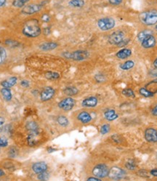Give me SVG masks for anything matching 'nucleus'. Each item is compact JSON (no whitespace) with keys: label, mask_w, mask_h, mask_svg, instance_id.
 <instances>
[{"label":"nucleus","mask_w":157,"mask_h":181,"mask_svg":"<svg viewBox=\"0 0 157 181\" xmlns=\"http://www.w3.org/2000/svg\"><path fill=\"white\" fill-rule=\"evenodd\" d=\"M7 58L6 50L3 47H0V65L2 64Z\"/></svg>","instance_id":"33"},{"label":"nucleus","mask_w":157,"mask_h":181,"mask_svg":"<svg viewBox=\"0 0 157 181\" xmlns=\"http://www.w3.org/2000/svg\"><path fill=\"white\" fill-rule=\"evenodd\" d=\"M141 45H142V47L144 48H146V49H149V48L154 47L156 45V39L153 35L150 36L147 38H145V39L141 42Z\"/></svg>","instance_id":"15"},{"label":"nucleus","mask_w":157,"mask_h":181,"mask_svg":"<svg viewBox=\"0 0 157 181\" xmlns=\"http://www.w3.org/2000/svg\"><path fill=\"white\" fill-rule=\"evenodd\" d=\"M22 32L26 37H31V38L39 37L42 33L39 21L37 19L28 20L24 23Z\"/></svg>","instance_id":"1"},{"label":"nucleus","mask_w":157,"mask_h":181,"mask_svg":"<svg viewBox=\"0 0 157 181\" xmlns=\"http://www.w3.org/2000/svg\"><path fill=\"white\" fill-rule=\"evenodd\" d=\"M116 22L114 19L110 17H106L101 18L98 21V26L101 31L106 32V31H109L115 26Z\"/></svg>","instance_id":"4"},{"label":"nucleus","mask_w":157,"mask_h":181,"mask_svg":"<svg viewBox=\"0 0 157 181\" xmlns=\"http://www.w3.org/2000/svg\"><path fill=\"white\" fill-rule=\"evenodd\" d=\"M8 145V140L5 137L0 138V147H6Z\"/></svg>","instance_id":"37"},{"label":"nucleus","mask_w":157,"mask_h":181,"mask_svg":"<svg viewBox=\"0 0 157 181\" xmlns=\"http://www.w3.org/2000/svg\"><path fill=\"white\" fill-rule=\"evenodd\" d=\"M55 90L52 87H46L40 94V98L42 101H48L52 98L55 95Z\"/></svg>","instance_id":"10"},{"label":"nucleus","mask_w":157,"mask_h":181,"mask_svg":"<svg viewBox=\"0 0 157 181\" xmlns=\"http://www.w3.org/2000/svg\"><path fill=\"white\" fill-rule=\"evenodd\" d=\"M140 20L146 26H153L157 23V11L151 10L143 12L140 15Z\"/></svg>","instance_id":"2"},{"label":"nucleus","mask_w":157,"mask_h":181,"mask_svg":"<svg viewBox=\"0 0 157 181\" xmlns=\"http://www.w3.org/2000/svg\"><path fill=\"white\" fill-rule=\"evenodd\" d=\"M64 93L66 95H67L68 96H72V95H75L78 93L79 90H77L76 87H66L65 89L63 90Z\"/></svg>","instance_id":"25"},{"label":"nucleus","mask_w":157,"mask_h":181,"mask_svg":"<svg viewBox=\"0 0 157 181\" xmlns=\"http://www.w3.org/2000/svg\"><path fill=\"white\" fill-rule=\"evenodd\" d=\"M17 77L12 76V77H10V79H7V80L2 81L1 85L3 87H5V88H11L17 83Z\"/></svg>","instance_id":"18"},{"label":"nucleus","mask_w":157,"mask_h":181,"mask_svg":"<svg viewBox=\"0 0 157 181\" xmlns=\"http://www.w3.org/2000/svg\"><path fill=\"white\" fill-rule=\"evenodd\" d=\"M145 138L149 143H156L157 130L152 127L148 128L145 132Z\"/></svg>","instance_id":"11"},{"label":"nucleus","mask_w":157,"mask_h":181,"mask_svg":"<svg viewBox=\"0 0 157 181\" xmlns=\"http://www.w3.org/2000/svg\"><path fill=\"white\" fill-rule=\"evenodd\" d=\"M124 39H125V34L121 31H117L110 35V37H108V42L110 45H118Z\"/></svg>","instance_id":"7"},{"label":"nucleus","mask_w":157,"mask_h":181,"mask_svg":"<svg viewBox=\"0 0 157 181\" xmlns=\"http://www.w3.org/2000/svg\"><path fill=\"white\" fill-rule=\"evenodd\" d=\"M62 56L67 59H71V60L74 61H81L86 60V59L89 58L90 53L89 52L85 51V50H77V51L72 52H66L63 53Z\"/></svg>","instance_id":"3"},{"label":"nucleus","mask_w":157,"mask_h":181,"mask_svg":"<svg viewBox=\"0 0 157 181\" xmlns=\"http://www.w3.org/2000/svg\"><path fill=\"white\" fill-rule=\"evenodd\" d=\"M7 3V0H0V7L4 6Z\"/></svg>","instance_id":"48"},{"label":"nucleus","mask_w":157,"mask_h":181,"mask_svg":"<svg viewBox=\"0 0 157 181\" xmlns=\"http://www.w3.org/2000/svg\"><path fill=\"white\" fill-rule=\"evenodd\" d=\"M4 122H5V120L3 117L0 116V132H2L4 130Z\"/></svg>","instance_id":"41"},{"label":"nucleus","mask_w":157,"mask_h":181,"mask_svg":"<svg viewBox=\"0 0 157 181\" xmlns=\"http://www.w3.org/2000/svg\"><path fill=\"white\" fill-rule=\"evenodd\" d=\"M75 105V100L72 98H66L58 103L60 109L65 111H71Z\"/></svg>","instance_id":"9"},{"label":"nucleus","mask_w":157,"mask_h":181,"mask_svg":"<svg viewBox=\"0 0 157 181\" xmlns=\"http://www.w3.org/2000/svg\"><path fill=\"white\" fill-rule=\"evenodd\" d=\"M68 4L73 7H81L85 5V1L84 0H71L68 2Z\"/></svg>","instance_id":"27"},{"label":"nucleus","mask_w":157,"mask_h":181,"mask_svg":"<svg viewBox=\"0 0 157 181\" xmlns=\"http://www.w3.org/2000/svg\"><path fill=\"white\" fill-rule=\"evenodd\" d=\"M135 66V63L134 61H127L125 62L124 63H121L120 66H119V68H121V70H125V71H127L131 69L134 67Z\"/></svg>","instance_id":"26"},{"label":"nucleus","mask_w":157,"mask_h":181,"mask_svg":"<svg viewBox=\"0 0 157 181\" xmlns=\"http://www.w3.org/2000/svg\"><path fill=\"white\" fill-rule=\"evenodd\" d=\"M105 118L108 121H114L118 118V115L116 114V111L113 109H109L105 111Z\"/></svg>","instance_id":"20"},{"label":"nucleus","mask_w":157,"mask_h":181,"mask_svg":"<svg viewBox=\"0 0 157 181\" xmlns=\"http://www.w3.org/2000/svg\"><path fill=\"white\" fill-rule=\"evenodd\" d=\"M45 77L49 80H56L60 78V74L57 72L48 71L45 73Z\"/></svg>","instance_id":"28"},{"label":"nucleus","mask_w":157,"mask_h":181,"mask_svg":"<svg viewBox=\"0 0 157 181\" xmlns=\"http://www.w3.org/2000/svg\"><path fill=\"white\" fill-rule=\"evenodd\" d=\"M132 51L130 49H122L116 53V57L121 60H124L131 56Z\"/></svg>","instance_id":"19"},{"label":"nucleus","mask_w":157,"mask_h":181,"mask_svg":"<svg viewBox=\"0 0 157 181\" xmlns=\"http://www.w3.org/2000/svg\"><path fill=\"white\" fill-rule=\"evenodd\" d=\"M52 151H55V149H48V152H52Z\"/></svg>","instance_id":"53"},{"label":"nucleus","mask_w":157,"mask_h":181,"mask_svg":"<svg viewBox=\"0 0 157 181\" xmlns=\"http://www.w3.org/2000/svg\"><path fill=\"white\" fill-rule=\"evenodd\" d=\"M21 85L23 87L26 88V87H28V86H29V82H28V81H27V80H23V81H21Z\"/></svg>","instance_id":"43"},{"label":"nucleus","mask_w":157,"mask_h":181,"mask_svg":"<svg viewBox=\"0 0 157 181\" xmlns=\"http://www.w3.org/2000/svg\"><path fill=\"white\" fill-rule=\"evenodd\" d=\"M49 178H50L49 173H47L46 171L38 174V177H37V178H38L39 180H47L49 179Z\"/></svg>","instance_id":"34"},{"label":"nucleus","mask_w":157,"mask_h":181,"mask_svg":"<svg viewBox=\"0 0 157 181\" xmlns=\"http://www.w3.org/2000/svg\"><path fill=\"white\" fill-rule=\"evenodd\" d=\"M136 166L137 165H136L135 162V161L132 160V159H130V160L128 161V162L126 163V164H125L126 168L130 169V170H134V169L136 168Z\"/></svg>","instance_id":"31"},{"label":"nucleus","mask_w":157,"mask_h":181,"mask_svg":"<svg viewBox=\"0 0 157 181\" xmlns=\"http://www.w3.org/2000/svg\"><path fill=\"white\" fill-rule=\"evenodd\" d=\"M126 173L122 169L117 167H113L109 169L108 176L112 180H120L125 177Z\"/></svg>","instance_id":"6"},{"label":"nucleus","mask_w":157,"mask_h":181,"mask_svg":"<svg viewBox=\"0 0 157 181\" xmlns=\"http://www.w3.org/2000/svg\"><path fill=\"white\" fill-rule=\"evenodd\" d=\"M5 44L7 45L10 46V47H17V46L19 45V43L13 40H7L5 42Z\"/></svg>","instance_id":"38"},{"label":"nucleus","mask_w":157,"mask_h":181,"mask_svg":"<svg viewBox=\"0 0 157 181\" xmlns=\"http://www.w3.org/2000/svg\"><path fill=\"white\" fill-rule=\"evenodd\" d=\"M156 31H157V25H156Z\"/></svg>","instance_id":"54"},{"label":"nucleus","mask_w":157,"mask_h":181,"mask_svg":"<svg viewBox=\"0 0 157 181\" xmlns=\"http://www.w3.org/2000/svg\"><path fill=\"white\" fill-rule=\"evenodd\" d=\"M121 93L124 95H125L126 97H128V98H135V92L132 91L131 89H125L122 90Z\"/></svg>","instance_id":"32"},{"label":"nucleus","mask_w":157,"mask_h":181,"mask_svg":"<svg viewBox=\"0 0 157 181\" xmlns=\"http://www.w3.org/2000/svg\"><path fill=\"white\" fill-rule=\"evenodd\" d=\"M130 42V41H128V40H125V39H124V40H123V41H121V42L119 43V45H117V46H119V47H125V46H126V45H127V44H128V42Z\"/></svg>","instance_id":"42"},{"label":"nucleus","mask_w":157,"mask_h":181,"mask_svg":"<svg viewBox=\"0 0 157 181\" xmlns=\"http://www.w3.org/2000/svg\"><path fill=\"white\" fill-rule=\"evenodd\" d=\"M154 67H155L156 68H157V58H156V60L154 61Z\"/></svg>","instance_id":"52"},{"label":"nucleus","mask_w":157,"mask_h":181,"mask_svg":"<svg viewBox=\"0 0 157 181\" xmlns=\"http://www.w3.org/2000/svg\"><path fill=\"white\" fill-rule=\"evenodd\" d=\"M108 172H109V169L106 166L105 164H100L96 165L92 169V174H93L95 177L98 178H104L108 175Z\"/></svg>","instance_id":"5"},{"label":"nucleus","mask_w":157,"mask_h":181,"mask_svg":"<svg viewBox=\"0 0 157 181\" xmlns=\"http://www.w3.org/2000/svg\"><path fill=\"white\" fill-rule=\"evenodd\" d=\"M145 88L148 90H149L150 92H151L152 93L155 94L157 93V79L150 81L149 83H148L145 85Z\"/></svg>","instance_id":"21"},{"label":"nucleus","mask_w":157,"mask_h":181,"mask_svg":"<svg viewBox=\"0 0 157 181\" xmlns=\"http://www.w3.org/2000/svg\"><path fill=\"white\" fill-rule=\"evenodd\" d=\"M95 79H96V80L98 81V82H103V81L105 80V76L102 74L96 75V76H95Z\"/></svg>","instance_id":"39"},{"label":"nucleus","mask_w":157,"mask_h":181,"mask_svg":"<svg viewBox=\"0 0 157 181\" xmlns=\"http://www.w3.org/2000/svg\"><path fill=\"white\" fill-rule=\"evenodd\" d=\"M149 74L152 76H157V68H155V69L151 70V71H150Z\"/></svg>","instance_id":"45"},{"label":"nucleus","mask_w":157,"mask_h":181,"mask_svg":"<svg viewBox=\"0 0 157 181\" xmlns=\"http://www.w3.org/2000/svg\"><path fill=\"white\" fill-rule=\"evenodd\" d=\"M18 1H20V2H21L22 4H24V5H25V4H26V3H27V2H28V1H29V0H18Z\"/></svg>","instance_id":"50"},{"label":"nucleus","mask_w":157,"mask_h":181,"mask_svg":"<svg viewBox=\"0 0 157 181\" xmlns=\"http://www.w3.org/2000/svg\"><path fill=\"white\" fill-rule=\"evenodd\" d=\"M77 119L79 121H80L83 124H87L91 121L92 116L87 111H82L79 113L77 116Z\"/></svg>","instance_id":"16"},{"label":"nucleus","mask_w":157,"mask_h":181,"mask_svg":"<svg viewBox=\"0 0 157 181\" xmlns=\"http://www.w3.org/2000/svg\"><path fill=\"white\" fill-rule=\"evenodd\" d=\"M109 3L112 5H119L120 4L121 2H123V0H108Z\"/></svg>","instance_id":"40"},{"label":"nucleus","mask_w":157,"mask_h":181,"mask_svg":"<svg viewBox=\"0 0 157 181\" xmlns=\"http://www.w3.org/2000/svg\"><path fill=\"white\" fill-rule=\"evenodd\" d=\"M151 174L153 176H155V177H157V169H152V170L151 171Z\"/></svg>","instance_id":"47"},{"label":"nucleus","mask_w":157,"mask_h":181,"mask_svg":"<svg viewBox=\"0 0 157 181\" xmlns=\"http://www.w3.org/2000/svg\"><path fill=\"white\" fill-rule=\"evenodd\" d=\"M57 121L60 125L64 127H67V126L68 125V124H69L68 119L66 118L65 116H59L57 118Z\"/></svg>","instance_id":"29"},{"label":"nucleus","mask_w":157,"mask_h":181,"mask_svg":"<svg viewBox=\"0 0 157 181\" xmlns=\"http://www.w3.org/2000/svg\"><path fill=\"white\" fill-rule=\"evenodd\" d=\"M4 175V172L2 170V169H0V178L2 177V176Z\"/></svg>","instance_id":"51"},{"label":"nucleus","mask_w":157,"mask_h":181,"mask_svg":"<svg viewBox=\"0 0 157 181\" xmlns=\"http://www.w3.org/2000/svg\"><path fill=\"white\" fill-rule=\"evenodd\" d=\"M26 129L28 132H38L39 131V127L35 121H29L26 124Z\"/></svg>","instance_id":"22"},{"label":"nucleus","mask_w":157,"mask_h":181,"mask_svg":"<svg viewBox=\"0 0 157 181\" xmlns=\"http://www.w3.org/2000/svg\"><path fill=\"white\" fill-rule=\"evenodd\" d=\"M153 35V32L150 30H145L143 31V32H140L138 35V39L139 41L142 42L143 39H145L147 37H149L150 36Z\"/></svg>","instance_id":"24"},{"label":"nucleus","mask_w":157,"mask_h":181,"mask_svg":"<svg viewBox=\"0 0 157 181\" xmlns=\"http://www.w3.org/2000/svg\"><path fill=\"white\" fill-rule=\"evenodd\" d=\"M57 46L58 45L55 42H45L39 45V47L43 51H50V50H52L57 48Z\"/></svg>","instance_id":"17"},{"label":"nucleus","mask_w":157,"mask_h":181,"mask_svg":"<svg viewBox=\"0 0 157 181\" xmlns=\"http://www.w3.org/2000/svg\"><path fill=\"white\" fill-rule=\"evenodd\" d=\"M87 180L91 181V180H100V178L96 177V178H89L87 179Z\"/></svg>","instance_id":"49"},{"label":"nucleus","mask_w":157,"mask_h":181,"mask_svg":"<svg viewBox=\"0 0 157 181\" xmlns=\"http://www.w3.org/2000/svg\"><path fill=\"white\" fill-rule=\"evenodd\" d=\"M98 104V99L96 97H89L84 99L81 102V105L86 108H93L96 107Z\"/></svg>","instance_id":"13"},{"label":"nucleus","mask_w":157,"mask_h":181,"mask_svg":"<svg viewBox=\"0 0 157 181\" xmlns=\"http://www.w3.org/2000/svg\"><path fill=\"white\" fill-rule=\"evenodd\" d=\"M39 131L38 132H30L28 134L27 141L28 144L30 146H34L37 143H39Z\"/></svg>","instance_id":"12"},{"label":"nucleus","mask_w":157,"mask_h":181,"mask_svg":"<svg viewBox=\"0 0 157 181\" xmlns=\"http://www.w3.org/2000/svg\"><path fill=\"white\" fill-rule=\"evenodd\" d=\"M151 113H152V114H153L154 116H157V105H156L155 107L153 109H152Z\"/></svg>","instance_id":"46"},{"label":"nucleus","mask_w":157,"mask_h":181,"mask_svg":"<svg viewBox=\"0 0 157 181\" xmlns=\"http://www.w3.org/2000/svg\"><path fill=\"white\" fill-rule=\"evenodd\" d=\"M32 169L35 173L39 174L43 173V172L47 171V165L44 162H37L32 165Z\"/></svg>","instance_id":"14"},{"label":"nucleus","mask_w":157,"mask_h":181,"mask_svg":"<svg viewBox=\"0 0 157 181\" xmlns=\"http://www.w3.org/2000/svg\"><path fill=\"white\" fill-rule=\"evenodd\" d=\"M110 131V125H108V124H105V125H103L101 128V133L102 135H105L107 134L108 132Z\"/></svg>","instance_id":"36"},{"label":"nucleus","mask_w":157,"mask_h":181,"mask_svg":"<svg viewBox=\"0 0 157 181\" xmlns=\"http://www.w3.org/2000/svg\"><path fill=\"white\" fill-rule=\"evenodd\" d=\"M17 155V150L15 147L10 148L8 152V156L10 158H15Z\"/></svg>","instance_id":"35"},{"label":"nucleus","mask_w":157,"mask_h":181,"mask_svg":"<svg viewBox=\"0 0 157 181\" xmlns=\"http://www.w3.org/2000/svg\"><path fill=\"white\" fill-rule=\"evenodd\" d=\"M1 93L3 96L4 99L7 101H10L12 99V92H11V90H10V88H5L4 87L3 89H2L1 90Z\"/></svg>","instance_id":"23"},{"label":"nucleus","mask_w":157,"mask_h":181,"mask_svg":"<svg viewBox=\"0 0 157 181\" xmlns=\"http://www.w3.org/2000/svg\"><path fill=\"white\" fill-rule=\"evenodd\" d=\"M43 5L42 4H28V5L24 6L23 10H22V13L26 15H33L35 13L39 12L42 8Z\"/></svg>","instance_id":"8"},{"label":"nucleus","mask_w":157,"mask_h":181,"mask_svg":"<svg viewBox=\"0 0 157 181\" xmlns=\"http://www.w3.org/2000/svg\"><path fill=\"white\" fill-rule=\"evenodd\" d=\"M42 19L43 20V21L48 22L50 20V17L49 15H47V14H45V15H44L42 17Z\"/></svg>","instance_id":"44"},{"label":"nucleus","mask_w":157,"mask_h":181,"mask_svg":"<svg viewBox=\"0 0 157 181\" xmlns=\"http://www.w3.org/2000/svg\"><path fill=\"white\" fill-rule=\"evenodd\" d=\"M139 92H140L141 95L145 97V98H151V97H153L154 95V93H152L151 92L148 90L145 87L140 88V90H139Z\"/></svg>","instance_id":"30"}]
</instances>
